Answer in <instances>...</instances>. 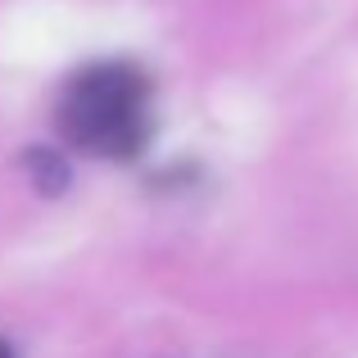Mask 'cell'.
Wrapping results in <instances>:
<instances>
[{
	"label": "cell",
	"mask_w": 358,
	"mask_h": 358,
	"mask_svg": "<svg viewBox=\"0 0 358 358\" xmlns=\"http://www.w3.org/2000/svg\"><path fill=\"white\" fill-rule=\"evenodd\" d=\"M59 136L96 159H131L150 141V82L122 59L73 73L55 109Z\"/></svg>",
	"instance_id": "1"
},
{
	"label": "cell",
	"mask_w": 358,
	"mask_h": 358,
	"mask_svg": "<svg viewBox=\"0 0 358 358\" xmlns=\"http://www.w3.org/2000/svg\"><path fill=\"white\" fill-rule=\"evenodd\" d=\"M0 358H14V350H9V341H0Z\"/></svg>",
	"instance_id": "2"
}]
</instances>
